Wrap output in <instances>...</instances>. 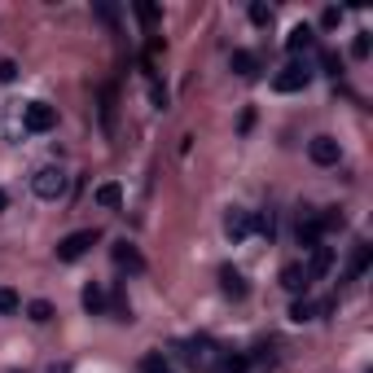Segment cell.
Masks as SVG:
<instances>
[{
  "instance_id": "cell-1",
  "label": "cell",
  "mask_w": 373,
  "mask_h": 373,
  "mask_svg": "<svg viewBox=\"0 0 373 373\" xmlns=\"http://www.w3.org/2000/svg\"><path fill=\"white\" fill-rule=\"evenodd\" d=\"M97 237H102L97 229H80V233H66V237L58 242V259H62V264H75V259H84V255L92 251V246H97Z\"/></svg>"
},
{
  "instance_id": "cell-2",
  "label": "cell",
  "mask_w": 373,
  "mask_h": 373,
  "mask_svg": "<svg viewBox=\"0 0 373 373\" xmlns=\"http://www.w3.org/2000/svg\"><path fill=\"white\" fill-rule=\"evenodd\" d=\"M220 356H224V352H220L211 338H193V342H185V360H189L198 373H215Z\"/></svg>"
},
{
  "instance_id": "cell-3",
  "label": "cell",
  "mask_w": 373,
  "mask_h": 373,
  "mask_svg": "<svg viewBox=\"0 0 373 373\" xmlns=\"http://www.w3.org/2000/svg\"><path fill=\"white\" fill-rule=\"evenodd\" d=\"M312 84V66L308 62H290V66H281L277 75H272V88L277 92H303Z\"/></svg>"
},
{
  "instance_id": "cell-4",
  "label": "cell",
  "mask_w": 373,
  "mask_h": 373,
  "mask_svg": "<svg viewBox=\"0 0 373 373\" xmlns=\"http://www.w3.org/2000/svg\"><path fill=\"white\" fill-rule=\"evenodd\" d=\"M31 189H36V198H44V202H58V198L66 193V171H58V167L36 171V176H31Z\"/></svg>"
},
{
  "instance_id": "cell-5",
  "label": "cell",
  "mask_w": 373,
  "mask_h": 373,
  "mask_svg": "<svg viewBox=\"0 0 373 373\" xmlns=\"http://www.w3.org/2000/svg\"><path fill=\"white\" fill-rule=\"evenodd\" d=\"M22 128H27V132H53L58 128V110L53 106H44V102H31L27 110H22Z\"/></svg>"
},
{
  "instance_id": "cell-6",
  "label": "cell",
  "mask_w": 373,
  "mask_h": 373,
  "mask_svg": "<svg viewBox=\"0 0 373 373\" xmlns=\"http://www.w3.org/2000/svg\"><path fill=\"white\" fill-rule=\"evenodd\" d=\"M308 158H312L316 167H334V163L342 158V145H338L334 136H312V141H308Z\"/></svg>"
},
{
  "instance_id": "cell-7",
  "label": "cell",
  "mask_w": 373,
  "mask_h": 373,
  "mask_svg": "<svg viewBox=\"0 0 373 373\" xmlns=\"http://www.w3.org/2000/svg\"><path fill=\"white\" fill-rule=\"evenodd\" d=\"M110 255H114V264H119L123 272H132V277H136V272H145V259H141V251H136L132 242H114Z\"/></svg>"
},
{
  "instance_id": "cell-8",
  "label": "cell",
  "mask_w": 373,
  "mask_h": 373,
  "mask_svg": "<svg viewBox=\"0 0 373 373\" xmlns=\"http://www.w3.org/2000/svg\"><path fill=\"white\" fill-rule=\"evenodd\" d=\"M303 268H308V281H320V277H325V272L334 268V251H330V246H312Z\"/></svg>"
},
{
  "instance_id": "cell-9",
  "label": "cell",
  "mask_w": 373,
  "mask_h": 373,
  "mask_svg": "<svg viewBox=\"0 0 373 373\" xmlns=\"http://www.w3.org/2000/svg\"><path fill=\"white\" fill-rule=\"evenodd\" d=\"M92 202L106 207V211H119V207H123V185H119V180H102V185L92 189Z\"/></svg>"
},
{
  "instance_id": "cell-10",
  "label": "cell",
  "mask_w": 373,
  "mask_h": 373,
  "mask_svg": "<svg viewBox=\"0 0 373 373\" xmlns=\"http://www.w3.org/2000/svg\"><path fill=\"white\" fill-rule=\"evenodd\" d=\"M281 286H286L294 298H303V290L312 286V281H308V268H303V264H286V268H281Z\"/></svg>"
},
{
  "instance_id": "cell-11",
  "label": "cell",
  "mask_w": 373,
  "mask_h": 373,
  "mask_svg": "<svg viewBox=\"0 0 373 373\" xmlns=\"http://www.w3.org/2000/svg\"><path fill=\"white\" fill-rule=\"evenodd\" d=\"M224 233H229L233 242H242L246 233H251V211H242V207H233L229 215H224Z\"/></svg>"
},
{
  "instance_id": "cell-12",
  "label": "cell",
  "mask_w": 373,
  "mask_h": 373,
  "mask_svg": "<svg viewBox=\"0 0 373 373\" xmlns=\"http://www.w3.org/2000/svg\"><path fill=\"white\" fill-rule=\"evenodd\" d=\"M312 44H316V31L308 27V22H298V27H290V36H286V48H290V53H308Z\"/></svg>"
},
{
  "instance_id": "cell-13",
  "label": "cell",
  "mask_w": 373,
  "mask_h": 373,
  "mask_svg": "<svg viewBox=\"0 0 373 373\" xmlns=\"http://www.w3.org/2000/svg\"><path fill=\"white\" fill-rule=\"evenodd\" d=\"M229 66L242 75V80H251V75H259V58L251 53V48H233V58H229Z\"/></svg>"
},
{
  "instance_id": "cell-14",
  "label": "cell",
  "mask_w": 373,
  "mask_h": 373,
  "mask_svg": "<svg viewBox=\"0 0 373 373\" xmlns=\"http://www.w3.org/2000/svg\"><path fill=\"white\" fill-rule=\"evenodd\" d=\"M220 290L233 294V298H242V294H246V277H242L237 268H220Z\"/></svg>"
},
{
  "instance_id": "cell-15",
  "label": "cell",
  "mask_w": 373,
  "mask_h": 373,
  "mask_svg": "<svg viewBox=\"0 0 373 373\" xmlns=\"http://www.w3.org/2000/svg\"><path fill=\"white\" fill-rule=\"evenodd\" d=\"M84 312H88V316H102V312H106V290H102V286H92V281L84 286Z\"/></svg>"
},
{
  "instance_id": "cell-16",
  "label": "cell",
  "mask_w": 373,
  "mask_h": 373,
  "mask_svg": "<svg viewBox=\"0 0 373 373\" xmlns=\"http://www.w3.org/2000/svg\"><path fill=\"white\" fill-rule=\"evenodd\" d=\"M251 364H255V356H233V352H224L220 364H215V373H246Z\"/></svg>"
},
{
  "instance_id": "cell-17",
  "label": "cell",
  "mask_w": 373,
  "mask_h": 373,
  "mask_svg": "<svg viewBox=\"0 0 373 373\" xmlns=\"http://www.w3.org/2000/svg\"><path fill=\"white\" fill-rule=\"evenodd\" d=\"M27 316L36 320V325H48L58 312H53V303H48V298H31V303H27Z\"/></svg>"
},
{
  "instance_id": "cell-18",
  "label": "cell",
  "mask_w": 373,
  "mask_h": 373,
  "mask_svg": "<svg viewBox=\"0 0 373 373\" xmlns=\"http://www.w3.org/2000/svg\"><path fill=\"white\" fill-rule=\"evenodd\" d=\"M369 259H373V246H369V242H356V251H352V268H347V272H352V277H360V272L369 268Z\"/></svg>"
},
{
  "instance_id": "cell-19",
  "label": "cell",
  "mask_w": 373,
  "mask_h": 373,
  "mask_svg": "<svg viewBox=\"0 0 373 373\" xmlns=\"http://www.w3.org/2000/svg\"><path fill=\"white\" fill-rule=\"evenodd\" d=\"M290 320H298V325L316 320V303H312V298H294V303H290Z\"/></svg>"
},
{
  "instance_id": "cell-20",
  "label": "cell",
  "mask_w": 373,
  "mask_h": 373,
  "mask_svg": "<svg viewBox=\"0 0 373 373\" xmlns=\"http://www.w3.org/2000/svg\"><path fill=\"white\" fill-rule=\"evenodd\" d=\"M13 312H22V298H18V290L0 286V316H13Z\"/></svg>"
},
{
  "instance_id": "cell-21",
  "label": "cell",
  "mask_w": 373,
  "mask_h": 373,
  "mask_svg": "<svg viewBox=\"0 0 373 373\" xmlns=\"http://www.w3.org/2000/svg\"><path fill=\"white\" fill-rule=\"evenodd\" d=\"M141 373H171V364L163 352H149V356H141Z\"/></svg>"
},
{
  "instance_id": "cell-22",
  "label": "cell",
  "mask_w": 373,
  "mask_h": 373,
  "mask_svg": "<svg viewBox=\"0 0 373 373\" xmlns=\"http://www.w3.org/2000/svg\"><path fill=\"white\" fill-rule=\"evenodd\" d=\"M246 13H251L255 27H268V22H272V5H264V0H251V9H246Z\"/></svg>"
},
{
  "instance_id": "cell-23",
  "label": "cell",
  "mask_w": 373,
  "mask_h": 373,
  "mask_svg": "<svg viewBox=\"0 0 373 373\" xmlns=\"http://www.w3.org/2000/svg\"><path fill=\"white\" fill-rule=\"evenodd\" d=\"M132 9H136V18L145 22V27H158V5H149V0H136Z\"/></svg>"
},
{
  "instance_id": "cell-24",
  "label": "cell",
  "mask_w": 373,
  "mask_h": 373,
  "mask_svg": "<svg viewBox=\"0 0 373 373\" xmlns=\"http://www.w3.org/2000/svg\"><path fill=\"white\" fill-rule=\"evenodd\" d=\"M251 229L264 233V237H272V233H277V220H272V215H251Z\"/></svg>"
},
{
  "instance_id": "cell-25",
  "label": "cell",
  "mask_w": 373,
  "mask_h": 373,
  "mask_svg": "<svg viewBox=\"0 0 373 373\" xmlns=\"http://www.w3.org/2000/svg\"><path fill=\"white\" fill-rule=\"evenodd\" d=\"M320 66H325V75H334V80H338V70H342V58L334 53V48H325V53H320Z\"/></svg>"
},
{
  "instance_id": "cell-26",
  "label": "cell",
  "mask_w": 373,
  "mask_h": 373,
  "mask_svg": "<svg viewBox=\"0 0 373 373\" xmlns=\"http://www.w3.org/2000/svg\"><path fill=\"white\" fill-rule=\"evenodd\" d=\"M369 48H373V44H369V31H360V36L352 40V58H356V62H364V58H369Z\"/></svg>"
},
{
  "instance_id": "cell-27",
  "label": "cell",
  "mask_w": 373,
  "mask_h": 373,
  "mask_svg": "<svg viewBox=\"0 0 373 373\" xmlns=\"http://www.w3.org/2000/svg\"><path fill=\"white\" fill-rule=\"evenodd\" d=\"M18 80V62L13 58H0V84H13Z\"/></svg>"
},
{
  "instance_id": "cell-28",
  "label": "cell",
  "mask_w": 373,
  "mask_h": 373,
  "mask_svg": "<svg viewBox=\"0 0 373 373\" xmlns=\"http://www.w3.org/2000/svg\"><path fill=\"white\" fill-rule=\"evenodd\" d=\"M338 22H342V9H325V13H320V27H325V31H334Z\"/></svg>"
},
{
  "instance_id": "cell-29",
  "label": "cell",
  "mask_w": 373,
  "mask_h": 373,
  "mask_svg": "<svg viewBox=\"0 0 373 373\" xmlns=\"http://www.w3.org/2000/svg\"><path fill=\"white\" fill-rule=\"evenodd\" d=\"M149 97H154V106H158V110L167 106V88H163L158 80H154V84H149Z\"/></svg>"
},
{
  "instance_id": "cell-30",
  "label": "cell",
  "mask_w": 373,
  "mask_h": 373,
  "mask_svg": "<svg viewBox=\"0 0 373 373\" xmlns=\"http://www.w3.org/2000/svg\"><path fill=\"white\" fill-rule=\"evenodd\" d=\"M97 18H106V22H119V9H114V5H106V0H102V5H97Z\"/></svg>"
},
{
  "instance_id": "cell-31",
  "label": "cell",
  "mask_w": 373,
  "mask_h": 373,
  "mask_svg": "<svg viewBox=\"0 0 373 373\" xmlns=\"http://www.w3.org/2000/svg\"><path fill=\"white\" fill-rule=\"evenodd\" d=\"M5 207H9V193H5V189H0V211H5Z\"/></svg>"
}]
</instances>
